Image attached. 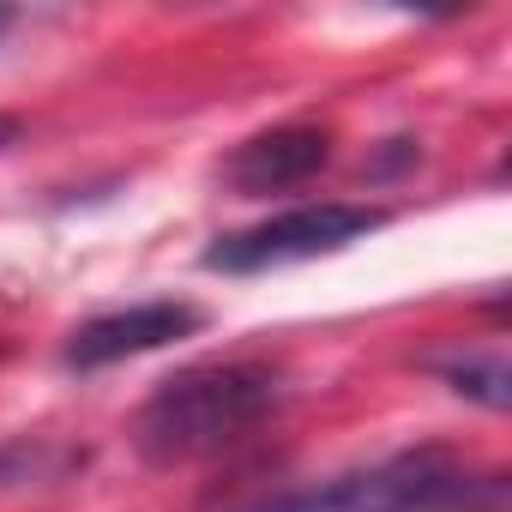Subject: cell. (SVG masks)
<instances>
[{
    "mask_svg": "<svg viewBox=\"0 0 512 512\" xmlns=\"http://www.w3.org/2000/svg\"><path fill=\"white\" fill-rule=\"evenodd\" d=\"M284 404V374L272 362H193L139 404L133 416V452L157 470L211 458L235 440H247Z\"/></svg>",
    "mask_w": 512,
    "mask_h": 512,
    "instance_id": "obj_1",
    "label": "cell"
},
{
    "mask_svg": "<svg viewBox=\"0 0 512 512\" xmlns=\"http://www.w3.org/2000/svg\"><path fill=\"white\" fill-rule=\"evenodd\" d=\"M500 506H506V476H476L452 452L416 446L326 482L266 494L247 512H500Z\"/></svg>",
    "mask_w": 512,
    "mask_h": 512,
    "instance_id": "obj_2",
    "label": "cell"
},
{
    "mask_svg": "<svg viewBox=\"0 0 512 512\" xmlns=\"http://www.w3.org/2000/svg\"><path fill=\"white\" fill-rule=\"evenodd\" d=\"M386 223L380 205H350V199H320V205H296L278 211L266 223H247L235 235H217L205 247V272L223 278H253V272H278V266H302L320 253H338L362 235H374Z\"/></svg>",
    "mask_w": 512,
    "mask_h": 512,
    "instance_id": "obj_3",
    "label": "cell"
},
{
    "mask_svg": "<svg viewBox=\"0 0 512 512\" xmlns=\"http://www.w3.org/2000/svg\"><path fill=\"white\" fill-rule=\"evenodd\" d=\"M199 326H205V308H193V302H175V296H163V302H133V308H115V314L85 320V326L67 338L61 362H67L73 374H97V368L127 362V356H145V350H163V344H175V338H193Z\"/></svg>",
    "mask_w": 512,
    "mask_h": 512,
    "instance_id": "obj_4",
    "label": "cell"
},
{
    "mask_svg": "<svg viewBox=\"0 0 512 512\" xmlns=\"http://www.w3.org/2000/svg\"><path fill=\"white\" fill-rule=\"evenodd\" d=\"M326 163H332V133L326 127H308V121H290V127H272V133L241 139L229 151V163H223V181L235 193H247V199H260V193L302 187Z\"/></svg>",
    "mask_w": 512,
    "mask_h": 512,
    "instance_id": "obj_5",
    "label": "cell"
},
{
    "mask_svg": "<svg viewBox=\"0 0 512 512\" xmlns=\"http://www.w3.org/2000/svg\"><path fill=\"white\" fill-rule=\"evenodd\" d=\"M458 398H476L482 410H506L512 398V374H506V350L488 344V350H452V356H434L428 362Z\"/></svg>",
    "mask_w": 512,
    "mask_h": 512,
    "instance_id": "obj_6",
    "label": "cell"
},
{
    "mask_svg": "<svg viewBox=\"0 0 512 512\" xmlns=\"http://www.w3.org/2000/svg\"><path fill=\"white\" fill-rule=\"evenodd\" d=\"M79 464H85V452L55 446V440H7L0 446V482H61Z\"/></svg>",
    "mask_w": 512,
    "mask_h": 512,
    "instance_id": "obj_7",
    "label": "cell"
},
{
    "mask_svg": "<svg viewBox=\"0 0 512 512\" xmlns=\"http://www.w3.org/2000/svg\"><path fill=\"white\" fill-rule=\"evenodd\" d=\"M19 133H25V127H19V115H0V151H7Z\"/></svg>",
    "mask_w": 512,
    "mask_h": 512,
    "instance_id": "obj_8",
    "label": "cell"
},
{
    "mask_svg": "<svg viewBox=\"0 0 512 512\" xmlns=\"http://www.w3.org/2000/svg\"><path fill=\"white\" fill-rule=\"evenodd\" d=\"M7 31H13V13H7V7H0V37H7Z\"/></svg>",
    "mask_w": 512,
    "mask_h": 512,
    "instance_id": "obj_9",
    "label": "cell"
}]
</instances>
